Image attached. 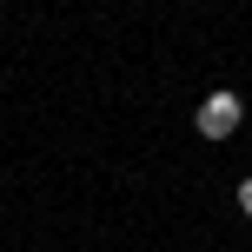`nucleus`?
<instances>
[{
	"label": "nucleus",
	"mask_w": 252,
	"mask_h": 252,
	"mask_svg": "<svg viewBox=\"0 0 252 252\" xmlns=\"http://www.w3.org/2000/svg\"><path fill=\"white\" fill-rule=\"evenodd\" d=\"M192 126H199V139H232L246 126V100L232 87H219V93H206L199 100V113H192Z\"/></svg>",
	"instance_id": "f257e3e1"
},
{
	"label": "nucleus",
	"mask_w": 252,
	"mask_h": 252,
	"mask_svg": "<svg viewBox=\"0 0 252 252\" xmlns=\"http://www.w3.org/2000/svg\"><path fill=\"white\" fill-rule=\"evenodd\" d=\"M232 199H239V213H246V219H252V173H246V179H239V186H232Z\"/></svg>",
	"instance_id": "f03ea898"
}]
</instances>
